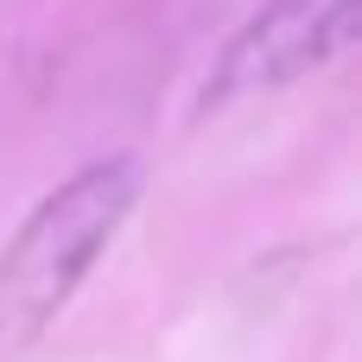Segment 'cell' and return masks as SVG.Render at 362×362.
Wrapping results in <instances>:
<instances>
[{
	"mask_svg": "<svg viewBox=\"0 0 362 362\" xmlns=\"http://www.w3.org/2000/svg\"><path fill=\"white\" fill-rule=\"evenodd\" d=\"M134 197H140V165L95 159L32 204V216L0 248V362L25 356L57 325V312L76 299V286L121 235Z\"/></svg>",
	"mask_w": 362,
	"mask_h": 362,
	"instance_id": "obj_1",
	"label": "cell"
},
{
	"mask_svg": "<svg viewBox=\"0 0 362 362\" xmlns=\"http://www.w3.org/2000/svg\"><path fill=\"white\" fill-rule=\"evenodd\" d=\"M356 32V0H261L235 38L216 51L204 76V108L242 102V95H274L312 70H325Z\"/></svg>",
	"mask_w": 362,
	"mask_h": 362,
	"instance_id": "obj_2",
	"label": "cell"
}]
</instances>
